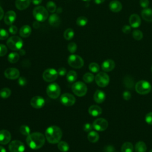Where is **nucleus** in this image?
Returning <instances> with one entry per match:
<instances>
[{
    "mask_svg": "<svg viewBox=\"0 0 152 152\" xmlns=\"http://www.w3.org/2000/svg\"><path fill=\"white\" fill-rule=\"evenodd\" d=\"M74 36V31L71 28H66L64 32V37L67 40H71Z\"/></svg>",
    "mask_w": 152,
    "mask_h": 152,
    "instance_id": "nucleus-33",
    "label": "nucleus"
},
{
    "mask_svg": "<svg viewBox=\"0 0 152 152\" xmlns=\"http://www.w3.org/2000/svg\"><path fill=\"white\" fill-rule=\"evenodd\" d=\"M88 20L84 16H80L79 17L76 21L77 24L79 26H84L87 24Z\"/></svg>",
    "mask_w": 152,
    "mask_h": 152,
    "instance_id": "nucleus-37",
    "label": "nucleus"
},
{
    "mask_svg": "<svg viewBox=\"0 0 152 152\" xmlns=\"http://www.w3.org/2000/svg\"><path fill=\"white\" fill-rule=\"evenodd\" d=\"M46 9L50 12H54L56 10V6L55 2L53 1H49L46 4Z\"/></svg>",
    "mask_w": 152,
    "mask_h": 152,
    "instance_id": "nucleus-38",
    "label": "nucleus"
},
{
    "mask_svg": "<svg viewBox=\"0 0 152 152\" xmlns=\"http://www.w3.org/2000/svg\"><path fill=\"white\" fill-rule=\"evenodd\" d=\"M7 53V48L3 44H0V56H5Z\"/></svg>",
    "mask_w": 152,
    "mask_h": 152,
    "instance_id": "nucleus-44",
    "label": "nucleus"
},
{
    "mask_svg": "<svg viewBox=\"0 0 152 152\" xmlns=\"http://www.w3.org/2000/svg\"><path fill=\"white\" fill-rule=\"evenodd\" d=\"M109 77L104 72H100L95 77V81L97 86L100 87H104L109 83Z\"/></svg>",
    "mask_w": 152,
    "mask_h": 152,
    "instance_id": "nucleus-9",
    "label": "nucleus"
},
{
    "mask_svg": "<svg viewBox=\"0 0 152 152\" xmlns=\"http://www.w3.org/2000/svg\"><path fill=\"white\" fill-rule=\"evenodd\" d=\"M109 7L110 11H112V12H118L122 10V5L119 1L117 0H114L109 3Z\"/></svg>",
    "mask_w": 152,
    "mask_h": 152,
    "instance_id": "nucleus-22",
    "label": "nucleus"
},
{
    "mask_svg": "<svg viewBox=\"0 0 152 152\" xmlns=\"http://www.w3.org/2000/svg\"><path fill=\"white\" fill-rule=\"evenodd\" d=\"M20 58V56L18 53L17 52H11L8 56V61L10 63H16Z\"/></svg>",
    "mask_w": 152,
    "mask_h": 152,
    "instance_id": "nucleus-32",
    "label": "nucleus"
},
{
    "mask_svg": "<svg viewBox=\"0 0 152 152\" xmlns=\"http://www.w3.org/2000/svg\"><path fill=\"white\" fill-rule=\"evenodd\" d=\"M8 37V33L4 28H0V40H5Z\"/></svg>",
    "mask_w": 152,
    "mask_h": 152,
    "instance_id": "nucleus-43",
    "label": "nucleus"
},
{
    "mask_svg": "<svg viewBox=\"0 0 152 152\" xmlns=\"http://www.w3.org/2000/svg\"><path fill=\"white\" fill-rule=\"evenodd\" d=\"M77 49V46L76 43L74 42H71L68 45V50L71 53L75 52Z\"/></svg>",
    "mask_w": 152,
    "mask_h": 152,
    "instance_id": "nucleus-42",
    "label": "nucleus"
},
{
    "mask_svg": "<svg viewBox=\"0 0 152 152\" xmlns=\"http://www.w3.org/2000/svg\"><path fill=\"white\" fill-rule=\"evenodd\" d=\"M43 78L46 82H52L56 80L58 76V71L54 68H48L43 73Z\"/></svg>",
    "mask_w": 152,
    "mask_h": 152,
    "instance_id": "nucleus-10",
    "label": "nucleus"
},
{
    "mask_svg": "<svg viewBox=\"0 0 152 152\" xmlns=\"http://www.w3.org/2000/svg\"><path fill=\"white\" fill-rule=\"evenodd\" d=\"M132 35L133 38L137 40H140L143 37V34L142 31L139 30H134L132 32Z\"/></svg>",
    "mask_w": 152,
    "mask_h": 152,
    "instance_id": "nucleus-39",
    "label": "nucleus"
},
{
    "mask_svg": "<svg viewBox=\"0 0 152 152\" xmlns=\"http://www.w3.org/2000/svg\"><path fill=\"white\" fill-rule=\"evenodd\" d=\"M115 66V63L112 59H106L102 64V69L104 72L112 71Z\"/></svg>",
    "mask_w": 152,
    "mask_h": 152,
    "instance_id": "nucleus-19",
    "label": "nucleus"
},
{
    "mask_svg": "<svg viewBox=\"0 0 152 152\" xmlns=\"http://www.w3.org/2000/svg\"><path fill=\"white\" fill-rule=\"evenodd\" d=\"M93 128V125L89 123H87L83 126V130L86 132H90L91 131Z\"/></svg>",
    "mask_w": 152,
    "mask_h": 152,
    "instance_id": "nucleus-47",
    "label": "nucleus"
},
{
    "mask_svg": "<svg viewBox=\"0 0 152 152\" xmlns=\"http://www.w3.org/2000/svg\"><path fill=\"white\" fill-rule=\"evenodd\" d=\"M31 1L32 2V3L34 4V5H39L40 4L42 3V0H31Z\"/></svg>",
    "mask_w": 152,
    "mask_h": 152,
    "instance_id": "nucleus-54",
    "label": "nucleus"
},
{
    "mask_svg": "<svg viewBox=\"0 0 152 152\" xmlns=\"http://www.w3.org/2000/svg\"><path fill=\"white\" fill-rule=\"evenodd\" d=\"M26 142L30 148L33 150H37L44 145L45 137L40 132H33L27 136Z\"/></svg>",
    "mask_w": 152,
    "mask_h": 152,
    "instance_id": "nucleus-1",
    "label": "nucleus"
},
{
    "mask_svg": "<svg viewBox=\"0 0 152 152\" xmlns=\"http://www.w3.org/2000/svg\"><path fill=\"white\" fill-rule=\"evenodd\" d=\"M46 93L51 99H57L59 97L61 93V88L56 83H50L47 87Z\"/></svg>",
    "mask_w": 152,
    "mask_h": 152,
    "instance_id": "nucleus-7",
    "label": "nucleus"
},
{
    "mask_svg": "<svg viewBox=\"0 0 152 152\" xmlns=\"http://www.w3.org/2000/svg\"><path fill=\"white\" fill-rule=\"evenodd\" d=\"M4 12L3 9L0 7V20H1L4 17Z\"/></svg>",
    "mask_w": 152,
    "mask_h": 152,
    "instance_id": "nucleus-55",
    "label": "nucleus"
},
{
    "mask_svg": "<svg viewBox=\"0 0 152 152\" xmlns=\"http://www.w3.org/2000/svg\"><path fill=\"white\" fill-rule=\"evenodd\" d=\"M87 138L89 141L91 142H96L99 140V135L97 132L94 131H91L88 134Z\"/></svg>",
    "mask_w": 152,
    "mask_h": 152,
    "instance_id": "nucleus-28",
    "label": "nucleus"
},
{
    "mask_svg": "<svg viewBox=\"0 0 152 152\" xmlns=\"http://www.w3.org/2000/svg\"><path fill=\"white\" fill-rule=\"evenodd\" d=\"M11 94V91L10 88L4 87L0 90V97L3 99L8 98Z\"/></svg>",
    "mask_w": 152,
    "mask_h": 152,
    "instance_id": "nucleus-35",
    "label": "nucleus"
},
{
    "mask_svg": "<svg viewBox=\"0 0 152 152\" xmlns=\"http://www.w3.org/2000/svg\"><path fill=\"white\" fill-rule=\"evenodd\" d=\"M72 92L77 96L82 97L84 96L87 91V87L85 83L81 81H77L74 83L72 87Z\"/></svg>",
    "mask_w": 152,
    "mask_h": 152,
    "instance_id": "nucleus-6",
    "label": "nucleus"
},
{
    "mask_svg": "<svg viewBox=\"0 0 152 152\" xmlns=\"http://www.w3.org/2000/svg\"><path fill=\"white\" fill-rule=\"evenodd\" d=\"M88 113L92 116L96 117L102 114V109L97 105H91L88 108Z\"/></svg>",
    "mask_w": 152,
    "mask_h": 152,
    "instance_id": "nucleus-23",
    "label": "nucleus"
},
{
    "mask_svg": "<svg viewBox=\"0 0 152 152\" xmlns=\"http://www.w3.org/2000/svg\"><path fill=\"white\" fill-rule=\"evenodd\" d=\"M8 148L10 152H24L25 145L19 140H14L10 143Z\"/></svg>",
    "mask_w": 152,
    "mask_h": 152,
    "instance_id": "nucleus-13",
    "label": "nucleus"
},
{
    "mask_svg": "<svg viewBox=\"0 0 152 152\" xmlns=\"http://www.w3.org/2000/svg\"><path fill=\"white\" fill-rule=\"evenodd\" d=\"M34 18L39 22H43L48 19L49 14L47 9L42 6L36 7L33 11Z\"/></svg>",
    "mask_w": 152,
    "mask_h": 152,
    "instance_id": "nucleus-3",
    "label": "nucleus"
},
{
    "mask_svg": "<svg viewBox=\"0 0 152 152\" xmlns=\"http://www.w3.org/2000/svg\"><path fill=\"white\" fill-rule=\"evenodd\" d=\"M77 78V74L75 71H69L66 74V80L68 83H72L76 81Z\"/></svg>",
    "mask_w": 152,
    "mask_h": 152,
    "instance_id": "nucleus-29",
    "label": "nucleus"
},
{
    "mask_svg": "<svg viewBox=\"0 0 152 152\" xmlns=\"http://www.w3.org/2000/svg\"><path fill=\"white\" fill-rule=\"evenodd\" d=\"M30 104L34 108L40 109L45 106V100L42 96H34L30 100Z\"/></svg>",
    "mask_w": 152,
    "mask_h": 152,
    "instance_id": "nucleus-14",
    "label": "nucleus"
},
{
    "mask_svg": "<svg viewBox=\"0 0 152 152\" xmlns=\"http://www.w3.org/2000/svg\"><path fill=\"white\" fill-rule=\"evenodd\" d=\"M68 64L74 68H81L84 65V61L83 58L75 54L69 56L68 58Z\"/></svg>",
    "mask_w": 152,
    "mask_h": 152,
    "instance_id": "nucleus-8",
    "label": "nucleus"
},
{
    "mask_svg": "<svg viewBox=\"0 0 152 152\" xmlns=\"http://www.w3.org/2000/svg\"><path fill=\"white\" fill-rule=\"evenodd\" d=\"M57 71H58V75H59L61 76H64V75H65L66 74V69L65 68H63V67L59 68Z\"/></svg>",
    "mask_w": 152,
    "mask_h": 152,
    "instance_id": "nucleus-53",
    "label": "nucleus"
},
{
    "mask_svg": "<svg viewBox=\"0 0 152 152\" xmlns=\"http://www.w3.org/2000/svg\"><path fill=\"white\" fill-rule=\"evenodd\" d=\"M7 46L12 50H20L23 45V40L18 36H14L8 39L7 41Z\"/></svg>",
    "mask_w": 152,
    "mask_h": 152,
    "instance_id": "nucleus-4",
    "label": "nucleus"
},
{
    "mask_svg": "<svg viewBox=\"0 0 152 152\" xmlns=\"http://www.w3.org/2000/svg\"><path fill=\"white\" fill-rule=\"evenodd\" d=\"M151 71H152V66H151Z\"/></svg>",
    "mask_w": 152,
    "mask_h": 152,
    "instance_id": "nucleus-60",
    "label": "nucleus"
},
{
    "mask_svg": "<svg viewBox=\"0 0 152 152\" xmlns=\"http://www.w3.org/2000/svg\"><path fill=\"white\" fill-rule=\"evenodd\" d=\"M141 16L142 18L148 22H152V9L151 8H144L141 11Z\"/></svg>",
    "mask_w": 152,
    "mask_h": 152,
    "instance_id": "nucleus-24",
    "label": "nucleus"
},
{
    "mask_svg": "<svg viewBox=\"0 0 152 152\" xmlns=\"http://www.w3.org/2000/svg\"><path fill=\"white\" fill-rule=\"evenodd\" d=\"M62 136V132L59 127L56 125L49 126L45 131V137L50 144L58 143Z\"/></svg>",
    "mask_w": 152,
    "mask_h": 152,
    "instance_id": "nucleus-2",
    "label": "nucleus"
},
{
    "mask_svg": "<svg viewBox=\"0 0 152 152\" xmlns=\"http://www.w3.org/2000/svg\"><path fill=\"white\" fill-rule=\"evenodd\" d=\"M93 128L98 131H103L108 126L107 121L104 118H97L93 123Z\"/></svg>",
    "mask_w": 152,
    "mask_h": 152,
    "instance_id": "nucleus-11",
    "label": "nucleus"
},
{
    "mask_svg": "<svg viewBox=\"0 0 152 152\" xmlns=\"http://www.w3.org/2000/svg\"><path fill=\"white\" fill-rule=\"evenodd\" d=\"M135 89L140 94H146L150 93L151 90L150 83L146 80H140L135 84Z\"/></svg>",
    "mask_w": 152,
    "mask_h": 152,
    "instance_id": "nucleus-5",
    "label": "nucleus"
},
{
    "mask_svg": "<svg viewBox=\"0 0 152 152\" xmlns=\"http://www.w3.org/2000/svg\"><path fill=\"white\" fill-rule=\"evenodd\" d=\"M82 1H90V0H82Z\"/></svg>",
    "mask_w": 152,
    "mask_h": 152,
    "instance_id": "nucleus-58",
    "label": "nucleus"
},
{
    "mask_svg": "<svg viewBox=\"0 0 152 152\" xmlns=\"http://www.w3.org/2000/svg\"><path fill=\"white\" fill-rule=\"evenodd\" d=\"M11 138L10 132L6 129L0 130V144L5 145L8 144Z\"/></svg>",
    "mask_w": 152,
    "mask_h": 152,
    "instance_id": "nucleus-16",
    "label": "nucleus"
},
{
    "mask_svg": "<svg viewBox=\"0 0 152 152\" xmlns=\"http://www.w3.org/2000/svg\"><path fill=\"white\" fill-rule=\"evenodd\" d=\"M48 21L50 26L53 27H58L60 23V18L56 14H52L49 16Z\"/></svg>",
    "mask_w": 152,
    "mask_h": 152,
    "instance_id": "nucleus-25",
    "label": "nucleus"
},
{
    "mask_svg": "<svg viewBox=\"0 0 152 152\" xmlns=\"http://www.w3.org/2000/svg\"><path fill=\"white\" fill-rule=\"evenodd\" d=\"M103 150L104 152H114L115 147L112 145H108L104 147Z\"/></svg>",
    "mask_w": 152,
    "mask_h": 152,
    "instance_id": "nucleus-51",
    "label": "nucleus"
},
{
    "mask_svg": "<svg viewBox=\"0 0 152 152\" xmlns=\"http://www.w3.org/2000/svg\"><path fill=\"white\" fill-rule=\"evenodd\" d=\"M129 23L131 27L137 28L141 23V20L140 16L136 14H133L129 17Z\"/></svg>",
    "mask_w": 152,
    "mask_h": 152,
    "instance_id": "nucleus-17",
    "label": "nucleus"
},
{
    "mask_svg": "<svg viewBox=\"0 0 152 152\" xmlns=\"http://www.w3.org/2000/svg\"><path fill=\"white\" fill-rule=\"evenodd\" d=\"M31 33V27L28 25H24L21 27L19 31V34L22 37H28Z\"/></svg>",
    "mask_w": 152,
    "mask_h": 152,
    "instance_id": "nucleus-26",
    "label": "nucleus"
},
{
    "mask_svg": "<svg viewBox=\"0 0 152 152\" xmlns=\"http://www.w3.org/2000/svg\"><path fill=\"white\" fill-rule=\"evenodd\" d=\"M83 79L84 81L86 83H91L94 79V76L92 73L90 72H87L86 73L83 77Z\"/></svg>",
    "mask_w": 152,
    "mask_h": 152,
    "instance_id": "nucleus-36",
    "label": "nucleus"
},
{
    "mask_svg": "<svg viewBox=\"0 0 152 152\" xmlns=\"http://www.w3.org/2000/svg\"><path fill=\"white\" fill-rule=\"evenodd\" d=\"M124 84L126 88L132 89L134 86V81L131 77L126 76L124 79Z\"/></svg>",
    "mask_w": 152,
    "mask_h": 152,
    "instance_id": "nucleus-30",
    "label": "nucleus"
},
{
    "mask_svg": "<svg viewBox=\"0 0 152 152\" xmlns=\"http://www.w3.org/2000/svg\"><path fill=\"white\" fill-rule=\"evenodd\" d=\"M122 31L123 33H124L125 34H128L131 32V27L128 26V25H125L122 27Z\"/></svg>",
    "mask_w": 152,
    "mask_h": 152,
    "instance_id": "nucleus-48",
    "label": "nucleus"
},
{
    "mask_svg": "<svg viewBox=\"0 0 152 152\" xmlns=\"http://www.w3.org/2000/svg\"><path fill=\"white\" fill-rule=\"evenodd\" d=\"M20 131L23 135L27 136L30 134V128L27 125H23L20 128Z\"/></svg>",
    "mask_w": 152,
    "mask_h": 152,
    "instance_id": "nucleus-41",
    "label": "nucleus"
},
{
    "mask_svg": "<svg viewBox=\"0 0 152 152\" xmlns=\"http://www.w3.org/2000/svg\"><path fill=\"white\" fill-rule=\"evenodd\" d=\"M18 83L20 86H24L27 84V80L25 77H20L18 78Z\"/></svg>",
    "mask_w": 152,
    "mask_h": 152,
    "instance_id": "nucleus-49",
    "label": "nucleus"
},
{
    "mask_svg": "<svg viewBox=\"0 0 152 152\" xmlns=\"http://www.w3.org/2000/svg\"><path fill=\"white\" fill-rule=\"evenodd\" d=\"M122 97H123V98H124L125 100H129V99H131V94L130 91L126 90V91H125L123 92V93H122Z\"/></svg>",
    "mask_w": 152,
    "mask_h": 152,
    "instance_id": "nucleus-46",
    "label": "nucleus"
},
{
    "mask_svg": "<svg viewBox=\"0 0 152 152\" xmlns=\"http://www.w3.org/2000/svg\"><path fill=\"white\" fill-rule=\"evenodd\" d=\"M135 152H146L147 145L143 141H138L135 145Z\"/></svg>",
    "mask_w": 152,
    "mask_h": 152,
    "instance_id": "nucleus-27",
    "label": "nucleus"
},
{
    "mask_svg": "<svg viewBox=\"0 0 152 152\" xmlns=\"http://www.w3.org/2000/svg\"><path fill=\"white\" fill-rule=\"evenodd\" d=\"M0 152H7L5 148L2 145H0Z\"/></svg>",
    "mask_w": 152,
    "mask_h": 152,
    "instance_id": "nucleus-57",
    "label": "nucleus"
},
{
    "mask_svg": "<svg viewBox=\"0 0 152 152\" xmlns=\"http://www.w3.org/2000/svg\"><path fill=\"white\" fill-rule=\"evenodd\" d=\"M31 0H15V7L19 10L26 9L30 4Z\"/></svg>",
    "mask_w": 152,
    "mask_h": 152,
    "instance_id": "nucleus-21",
    "label": "nucleus"
},
{
    "mask_svg": "<svg viewBox=\"0 0 152 152\" xmlns=\"http://www.w3.org/2000/svg\"><path fill=\"white\" fill-rule=\"evenodd\" d=\"M61 103L65 106H71L75 102V97L70 93H64L60 97Z\"/></svg>",
    "mask_w": 152,
    "mask_h": 152,
    "instance_id": "nucleus-12",
    "label": "nucleus"
},
{
    "mask_svg": "<svg viewBox=\"0 0 152 152\" xmlns=\"http://www.w3.org/2000/svg\"><path fill=\"white\" fill-rule=\"evenodd\" d=\"M93 98H94V100L96 103H102L105 100L106 94L104 91L100 90H97L94 94Z\"/></svg>",
    "mask_w": 152,
    "mask_h": 152,
    "instance_id": "nucleus-20",
    "label": "nucleus"
},
{
    "mask_svg": "<svg viewBox=\"0 0 152 152\" xmlns=\"http://www.w3.org/2000/svg\"><path fill=\"white\" fill-rule=\"evenodd\" d=\"M105 0H94V2L96 4H102L103 2H104Z\"/></svg>",
    "mask_w": 152,
    "mask_h": 152,
    "instance_id": "nucleus-56",
    "label": "nucleus"
},
{
    "mask_svg": "<svg viewBox=\"0 0 152 152\" xmlns=\"http://www.w3.org/2000/svg\"><path fill=\"white\" fill-rule=\"evenodd\" d=\"M140 4L142 8H146L148 7V6L149 5V1L148 0H140Z\"/></svg>",
    "mask_w": 152,
    "mask_h": 152,
    "instance_id": "nucleus-50",
    "label": "nucleus"
},
{
    "mask_svg": "<svg viewBox=\"0 0 152 152\" xmlns=\"http://www.w3.org/2000/svg\"><path fill=\"white\" fill-rule=\"evenodd\" d=\"M58 148L62 152H66L68 151L69 147L68 144L66 142L61 141L58 142Z\"/></svg>",
    "mask_w": 152,
    "mask_h": 152,
    "instance_id": "nucleus-34",
    "label": "nucleus"
},
{
    "mask_svg": "<svg viewBox=\"0 0 152 152\" xmlns=\"http://www.w3.org/2000/svg\"><path fill=\"white\" fill-rule=\"evenodd\" d=\"M5 77L10 80H15L20 77V71L15 68H8L4 72Z\"/></svg>",
    "mask_w": 152,
    "mask_h": 152,
    "instance_id": "nucleus-15",
    "label": "nucleus"
},
{
    "mask_svg": "<svg viewBox=\"0 0 152 152\" xmlns=\"http://www.w3.org/2000/svg\"><path fill=\"white\" fill-rule=\"evenodd\" d=\"M16 18V14L14 11H8L4 17V22L7 25H11Z\"/></svg>",
    "mask_w": 152,
    "mask_h": 152,
    "instance_id": "nucleus-18",
    "label": "nucleus"
},
{
    "mask_svg": "<svg viewBox=\"0 0 152 152\" xmlns=\"http://www.w3.org/2000/svg\"><path fill=\"white\" fill-rule=\"evenodd\" d=\"M145 121L146 123L149 125H152V112H148L145 117Z\"/></svg>",
    "mask_w": 152,
    "mask_h": 152,
    "instance_id": "nucleus-45",
    "label": "nucleus"
},
{
    "mask_svg": "<svg viewBox=\"0 0 152 152\" xmlns=\"http://www.w3.org/2000/svg\"><path fill=\"white\" fill-rule=\"evenodd\" d=\"M88 68L90 71H91L93 73H96L99 71L100 70V66L96 62H91L89 64Z\"/></svg>",
    "mask_w": 152,
    "mask_h": 152,
    "instance_id": "nucleus-40",
    "label": "nucleus"
},
{
    "mask_svg": "<svg viewBox=\"0 0 152 152\" xmlns=\"http://www.w3.org/2000/svg\"><path fill=\"white\" fill-rule=\"evenodd\" d=\"M134 147L131 142H124L121 147L122 152H133Z\"/></svg>",
    "mask_w": 152,
    "mask_h": 152,
    "instance_id": "nucleus-31",
    "label": "nucleus"
},
{
    "mask_svg": "<svg viewBox=\"0 0 152 152\" xmlns=\"http://www.w3.org/2000/svg\"><path fill=\"white\" fill-rule=\"evenodd\" d=\"M149 152H152V149H151V150H150V151H149Z\"/></svg>",
    "mask_w": 152,
    "mask_h": 152,
    "instance_id": "nucleus-59",
    "label": "nucleus"
},
{
    "mask_svg": "<svg viewBox=\"0 0 152 152\" xmlns=\"http://www.w3.org/2000/svg\"><path fill=\"white\" fill-rule=\"evenodd\" d=\"M9 32L12 34H16L17 32V27L15 26L11 25L9 28Z\"/></svg>",
    "mask_w": 152,
    "mask_h": 152,
    "instance_id": "nucleus-52",
    "label": "nucleus"
}]
</instances>
